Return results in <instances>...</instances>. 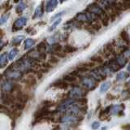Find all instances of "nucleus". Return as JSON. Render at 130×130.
<instances>
[{
  "mask_svg": "<svg viewBox=\"0 0 130 130\" xmlns=\"http://www.w3.org/2000/svg\"><path fill=\"white\" fill-rule=\"evenodd\" d=\"M86 11L93 15H97L100 16L101 18H103L105 15L103 10L102 9L99 5H97L96 3H93V4H90V5H89Z\"/></svg>",
  "mask_w": 130,
  "mask_h": 130,
  "instance_id": "f257e3e1",
  "label": "nucleus"
},
{
  "mask_svg": "<svg viewBox=\"0 0 130 130\" xmlns=\"http://www.w3.org/2000/svg\"><path fill=\"white\" fill-rule=\"evenodd\" d=\"M27 23V18L26 17H20L18 19L15 20V21L14 22L13 27L14 30H17V29H20L23 26H24Z\"/></svg>",
  "mask_w": 130,
  "mask_h": 130,
  "instance_id": "f03ea898",
  "label": "nucleus"
},
{
  "mask_svg": "<svg viewBox=\"0 0 130 130\" xmlns=\"http://www.w3.org/2000/svg\"><path fill=\"white\" fill-rule=\"evenodd\" d=\"M16 99L15 96L13 95V93H7L6 95L3 98V102L4 105H12L15 104V101Z\"/></svg>",
  "mask_w": 130,
  "mask_h": 130,
  "instance_id": "7ed1b4c3",
  "label": "nucleus"
},
{
  "mask_svg": "<svg viewBox=\"0 0 130 130\" xmlns=\"http://www.w3.org/2000/svg\"><path fill=\"white\" fill-rule=\"evenodd\" d=\"M70 95L72 98H81L85 95V92L80 87H74L70 91Z\"/></svg>",
  "mask_w": 130,
  "mask_h": 130,
  "instance_id": "20e7f679",
  "label": "nucleus"
},
{
  "mask_svg": "<svg viewBox=\"0 0 130 130\" xmlns=\"http://www.w3.org/2000/svg\"><path fill=\"white\" fill-rule=\"evenodd\" d=\"M76 19L78 20L79 21H85V22H89L92 21V17L90 15H89L87 13H78L76 15Z\"/></svg>",
  "mask_w": 130,
  "mask_h": 130,
  "instance_id": "39448f33",
  "label": "nucleus"
},
{
  "mask_svg": "<svg viewBox=\"0 0 130 130\" xmlns=\"http://www.w3.org/2000/svg\"><path fill=\"white\" fill-rule=\"evenodd\" d=\"M25 84L28 87H32L37 84V79L36 77L32 75V74H29L28 75L26 79H25Z\"/></svg>",
  "mask_w": 130,
  "mask_h": 130,
  "instance_id": "423d86ee",
  "label": "nucleus"
},
{
  "mask_svg": "<svg viewBox=\"0 0 130 130\" xmlns=\"http://www.w3.org/2000/svg\"><path fill=\"white\" fill-rule=\"evenodd\" d=\"M81 84L87 89H92L93 85H95V81L92 78H84L81 81Z\"/></svg>",
  "mask_w": 130,
  "mask_h": 130,
  "instance_id": "0eeeda50",
  "label": "nucleus"
},
{
  "mask_svg": "<svg viewBox=\"0 0 130 130\" xmlns=\"http://www.w3.org/2000/svg\"><path fill=\"white\" fill-rule=\"evenodd\" d=\"M57 4H58V2L55 1V0H51V1L47 2L46 5V11L47 12H51L52 11H54L55 9Z\"/></svg>",
  "mask_w": 130,
  "mask_h": 130,
  "instance_id": "6e6552de",
  "label": "nucleus"
},
{
  "mask_svg": "<svg viewBox=\"0 0 130 130\" xmlns=\"http://www.w3.org/2000/svg\"><path fill=\"white\" fill-rule=\"evenodd\" d=\"M124 109V105H116L111 107V113L113 115H119L120 113H122Z\"/></svg>",
  "mask_w": 130,
  "mask_h": 130,
  "instance_id": "1a4fd4ad",
  "label": "nucleus"
},
{
  "mask_svg": "<svg viewBox=\"0 0 130 130\" xmlns=\"http://www.w3.org/2000/svg\"><path fill=\"white\" fill-rule=\"evenodd\" d=\"M73 103H74V99H68L61 103V105L59 106V108L61 110H64V109H66L68 107H69V106L73 104Z\"/></svg>",
  "mask_w": 130,
  "mask_h": 130,
  "instance_id": "9d476101",
  "label": "nucleus"
},
{
  "mask_svg": "<svg viewBox=\"0 0 130 130\" xmlns=\"http://www.w3.org/2000/svg\"><path fill=\"white\" fill-rule=\"evenodd\" d=\"M52 85H54V86H56L58 88H60V89H67L68 88V83L66 81H64L63 80H56L55 82H54L52 84Z\"/></svg>",
  "mask_w": 130,
  "mask_h": 130,
  "instance_id": "9b49d317",
  "label": "nucleus"
},
{
  "mask_svg": "<svg viewBox=\"0 0 130 130\" xmlns=\"http://www.w3.org/2000/svg\"><path fill=\"white\" fill-rule=\"evenodd\" d=\"M62 46L59 43H55L51 46V51L55 53V55H58L62 52Z\"/></svg>",
  "mask_w": 130,
  "mask_h": 130,
  "instance_id": "f8f14e48",
  "label": "nucleus"
},
{
  "mask_svg": "<svg viewBox=\"0 0 130 130\" xmlns=\"http://www.w3.org/2000/svg\"><path fill=\"white\" fill-rule=\"evenodd\" d=\"M116 60L117 63L120 65V67H123L124 65H125L126 63H127V59L122 55H120L119 56H117Z\"/></svg>",
  "mask_w": 130,
  "mask_h": 130,
  "instance_id": "ddd939ff",
  "label": "nucleus"
},
{
  "mask_svg": "<svg viewBox=\"0 0 130 130\" xmlns=\"http://www.w3.org/2000/svg\"><path fill=\"white\" fill-rule=\"evenodd\" d=\"M34 44H35L34 40H32V38H28L25 40V42H24V49H25V50L30 49Z\"/></svg>",
  "mask_w": 130,
  "mask_h": 130,
  "instance_id": "4468645a",
  "label": "nucleus"
},
{
  "mask_svg": "<svg viewBox=\"0 0 130 130\" xmlns=\"http://www.w3.org/2000/svg\"><path fill=\"white\" fill-rule=\"evenodd\" d=\"M24 38V37L23 35L15 37L13 40H12V45H13V46H18V45L22 42Z\"/></svg>",
  "mask_w": 130,
  "mask_h": 130,
  "instance_id": "2eb2a0df",
  "label": "nucleus"
},
{
  "mask_svg": "<svg viewBox=\"0 0 130 130\" xmlns=\"http://www.w3.org/2000/svg\"><path fill=\"white\" fill-rule=\"evenodd\" d=\"M7 63V54H3L0 55V68L4 67Z\"/></svg>",
  "mask_w": 130,
  "mask_h": 130,
  "instance_id": "dca6fc26",
  "label": "nucleus"
},
{
  "mask_svg": "<svg viewBox=\"0 0 130 130\" xmlns=\"http://www.w3.org/2000/svg\"><path fill=\"white\" fill-rule=\"evenodd\" d=\"M111 87V82H109V81H107V82H105L103 83V85H101L100 87V93H104L106 91L108 90V89Z\"/></svg>",
  "mask_w": 130,
  "mask_h": 130,
  "instance_id": "f3484780",
  "label": "nucleus"
},
{
  "mask_svg": "<svg viewBox=\"0 0 130 130\" xmlns=\"http://www.w3.org/2000/svg\"><path fill=\"white\" fill-rule=\"evenodd\" d=\"M37 49H38L39 53H45V51L46 50V43L45 42H42L41 43H39Z\"/></svg>",
  "mask_w": 130,
  "mask_h": 130,
  "instance_id": "a211bd4d",
  "label": "nucleus"
},
{
  "mask_svg": "<svg viewBox=\"0 0 130 130\" xmlns=\"http://www.w3.org/2000/svg\"><path fill=\"white\" fill-rule=\"evenodd\" d=\"M25 7H26L25 4H24L23 2H20L17 5V7H16V12H17V14L21 13V12L25 9Z\"/></svg>",
  "mask_w": 130,
  "mask_h": 130,
  "instance_id": "6ab92c4d",
  "label": "nucleus"
},
{
  "mask_svg": "<svg viewBox=\"0 0 130 130\" xmlns=\"http://www.w3.org/2000/svg\"><path fill=\"white\" fill-rule=\"evenodd\" d=\"M120 37H121V38L123 39L124 41H125L126 42H130L129 35H128V34L126 31H122L120 32Z\"/></svg>",
  "mask_w": 130,
  "mask_h": 130,
  "instance_id": "aec40b11",
  "label": "nucleus"
},
{
  "mask_svg": "<svg viewBox=\"0 0 130 130\" xmlns=\"http://www.w3.org/2000/svg\"><path fill=\"white\" fill-rule=\"evenodd\" d=\"M17 53H18V50H17V49H16V48L12 49V50L9 52V54H8V59L12 60L16 56Z\"/></svg>",
  "mask_w": 130,
  "mask_h": 130,
  "instance_id": "412c9836",
  "label": "nucleus"
},
{
  "mask_svg": "<svg viewBox=\"0 0 130 130\" xmlns=\"http://www.w3.org/2000/svg\"><path fill=\"white\" fill-rule=\"evenodd\" d=\"M42 6H38L37 7V9L35 10L34 18L39 17V16H42Z\"/></svg>",
  "mask_w": 130,
  "mask_h": 130,
  "instance_id": "4be33fe9",
  "label": "nucleus"
},
{
  "mask_svg": "<svg viewBox=\"0 0 130 130\" xmlns=\"http://www.w3.org/2000/svg\"><path fill=\"white\" fill-rule=\"evenodd\" d=\"M63 80L66 81V82H73V81L76 80V77L72 75H67L63 76Z\"/></svg>",
  "mask_w": 130,
  "mask_h": 130,
  "instance_id": "5701e85b",
  "label": "nucleus"
},
{
  "mask_svg": "<svg viewBox=\"0 0 130 130\" xmlns=\"http://www.w3.org/2000/svg\"><path fill=\"white\" fill-rule=\"evenodd\" d=\"M127 76H128V74L125 72H119V74L117 75L116 79H117V80H122L124 79H126Z\"/></svg>",
  "mask_w": 130,
  "mask_h": 130,
  "instance_id": "b1692460",
  "label": "nucleus"
},
{
  "mask_svg": "<svg viewBox=\"0 0 130 130\" xmlns=\"http://www.w3.org/2000/svg\"><path fill=\"white\" fill-rule=\"evenodd\" d=\"M76 51V49L74 46H70V45H67V46H65L64 51L66 52V53H73Z\"/></svg>",
  "mask_w": 130,
  "mask_h": 130,
  "instance_id": "393cba45",
  "label": "nucleus"
},
{
  "mask_svg": "<svg viewBox=\"0 0 130 130\" xmlns=\"http://www.w3.org/2000/svg\"><path fill=\"white\" fill-rule=\"evenodd\" d=\"M91 60L93 61V63H99V64H101L103 62V59H102L100 56H96V55L93 56L91 58Z\"/></svg>",
  "mask_w": 130,
  "mask_h": 130,
  "instance_id": "a878e982",
  "label": "nucleus"
},
{
  "mask_svg": "<svg viewBox=\"0 0 130 130\" xmlns=\"http://www.w3.org/2000/svg\"><path fill=\"white\" fill-rule=\"evenodd\" d=\"M49 61H50V63L52 64H56V63H59V58H57V57H55V56H51Z\"/></svg>",
  "mask_w": 130,
  "mask_h": 130,
  "instance_id": "bb28decb",
  "label": "nucleus"
},
{
  "mask_svg": "<svg viewBox=\"0 0 130 130\" xmlns=\"http://www.w3.org/2000/svg\"><path fill=\"white\" fill-rule=\"evenodd\" d=\"M8 16H9V14H7V15H3L1 16V18H0V25H2L3 24L5 23L7 20V18H8Z\"/></svg>",
  "mask_w": 130,
  "mask_h": 130,
  "instance_id": "cd10ccee",
  "label": "nucleus"
},
{
  "mask_svg": "<svg viewBox=\"0 0 130 130\" xmlns=\"http://www.w3.org/2000/svg\"><path fill=\"white\" fill-rule=\"evenodd\" d=\"M0 112L8 113L9 112V109H8L5 105H0Z\"/></svg>",
  "mask_w": 130,
  "mask_h": 130,
  "instance_id": "c85d7f7f",
  "label": "nucleus"
},
{
  "mask_svg": "<svg viewBox=\"0 0 130 130\" xmlns=\"http://www.w3.org/2000/svg\"><path fill=\"white\" fill-rule=\"evenodd\" d=\"M60 22H61V18H59V19L57 20L56 21H55V23L53 24L52 25H51V27L50 28V30H53V29H55V28L57 27V25H58V24H59Z\"/></svg>",
  "mask_w": 130,
  "mask_h": 130,
  "instance_id": "c756f323",
  "label": "nucleus"
},
{
  "mask_svg": "<svg viewBox=\"0 0 130 130\" xmlns=\"http://www.w3.org/2000/svg\"><path fill=\"white\" fill-rule=\"evenodd\" d=\"M91 27L93 28V29H95V30H99V29H100V28H101L100 24L99 22H96V24H93Z\"/></svg>",
  "mask_w": 130,
  "mask_h": 130,
  "instance_id": "7c9ffc66",
  "label": "nucleus"
},
{
  "mask_svg": "<svg viewBox=\"0 0 130 130\" xmlns=\"http://www.w3.org/2000/svg\"><path fill=\"white\" fill-rule=\"evenodd\" d=\"M99 126H100V124H99V122H97V121H94L93 123L92 124V125H91V127H92V128L93 129H98L99 128Z\"/></svg>",
  "mask_w": 130,
  "mask_h": 130,
  "instance_id": "2f4dec72",
  "label": "nucleus"
},
{
  "mask_svg": "<svg viewBox=\"0 0 130 130\" xmlns=\"http://www.w3.org/2000/svg\"><path fill=\"white\" fill-rule=\"evenodd\" d=\"M4 46V43L3 42V41L2 40H0V51L2 50V48Z\"/></svg>",
  "mask_w": 130,
  "mask_h": 130,
  "instance_id": "473e14b6",
  "label": "nucleus"
},
{
  "mask_svg": "<svg viewBox=\"0 0 130 130\" xmlns=\"http://www.w3.org/2000/svg\"><path fill=\"white\" fill-rule=\"evenodd\" d=\"M128 71L130 72V63H129V65H128Z\"/></svg>",
  "mask_w": 130,
  "mask_h": 130,
  "instance_id": "72a5a7b5",
  "label": "nucleus"
},
{
  "mask_svg": "<svg viewBox=\"0 0 130 130\" xmlns=\"http://www.w3.org/2000/svg\"><path fill=\"white\" fill-rule=\"evenodd\" d=\"M129 84H130V80H129Z\"/></svg>",
  "mask_w": 130,
  "mask_h": 130,
  "instance_id": "f704fd0d",
  "label": "nucleus"
}]
</instances>
